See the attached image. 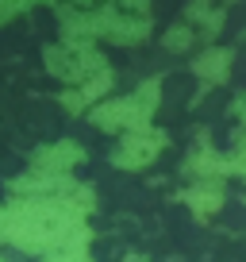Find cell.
Returning a JSON list of instances; mask_svg holds the SVG:
<instances>
[{
    "label": "cell",
    "mask_w": 246,
    "mask_h": 262,
    "mask_svg": "<svg viewBox=\"0 0 246 262\" xmlns=\"http://www.w3.org/2000/svg\"><path fill=\"white\" fill-rule=\"evenodd\" d=\"M108 89H112V70H108V74H100V77H92V81H85V85L66 89V93H62V104H66V112H85V108L96 104Z\"/></svg>",
    "instance_id": "obj_5"
},
{
    "label": "cell",
    "mask_w": 246,
    "mask_h": 262,
    "mask_svg": "<svg viewBox=\"0 0 246 262\" xmlns=\"http://www.w3.org/2000/svg\"><path fill=\"white\" fill-rule=\"evenodd\" d=\"M81 158H85V150L77 147V143H69V139L46 143V147H39L31 155V170H39V173H69Z\"/></svg>",
    "instance_id": "obj_4"
},
{
    "label": "cell",
    "mask_w": 246,
    "mask_h": 262,
    "mask_svg": "<svg viewBox=\"0 0 246 262\" xmlns=\"http://www.w3.org/2000/svg\"><path fill=\"white\" fill-rule=\"evenodd\" d=\"M46 70L58 81H66L69 89H73V85H85V81H92V77L108 74L112 66L100 58V50L92 47L89 39H66V42H58V47L46 50Z\"/></svg>",
    "instance_id": "obj_2"
},
{
    "label": "cell",
    "mask_w": 246,
    "mask_h": 262,
    "mask_svg": "<svg viewBox=\"0 0 246 262\" xmlns=\"http://www.w3.org/2000/svg\"><path fill=\"white\" fill-rule=\"evenodd\" d=\"M162 147H165V131H158V127L146 123V127L123 131L115 150H112V162L119 166V170H142V166H150L162 155Z\"/></svg>",
    "instance_id": "obj_3"
},
{
    "label": "cell",
    "mask_w": 246,
    "mask_h": 262,
    "mask_svg": "<svg viewBox=\"0 0 246 262\" xmlns=\"http://www.w3.org/2000/svg\"><path fill=\"white\" fill-rule=\"evenodd\" d=\"M219 201H223V185H219L215 178H200L196 185L189 189V205L196 208L200 216L212 212V208H219Z\"/></svg>",
    "instance_id": "obj_6"
},
{
    "label": "cell",
    "mask_w": 246,
    "mask_h": 262,
    "mask_svg": "<svg viewBox=\"0 0 246 262\" xmlns=\"http://www.w3.org/2000/svg\"><path fill=\"white\" fill-rule=\"evenodd\" d=\"M158 97H162V85L158 81H146L139 85L135 93L127 97H115V100H104L89 112V120L96 123L100 131H112V135H123V131H135V127H146L150 116L158 108Z\"/></svg>",
    "instance_id": "obj_1"
},
{
    "label": "cell",
    "mask_w": 246,
    "mask_h": 262,
    "mask_svg": "<svg viewBox=\"0 0 246 262\" xmlns=\"http://www.w3.org/2000/svg\"><path fill=\"white\" fill-rule=\"evenodd\" d=\"M35 0H0V19H12V16H19L23 8H31Z\"/></svg>",
    "instance_id": "obj_8"
},
{
    "label": "cell",
    "mask_w": 246,
    "mask_h": 262,
    "mask_svg": "<svg viewBox=\"0 0 246 262\" xmlns=\"http://www.w3.org/2000/svg\"><path fill=\"white\" fill-rule=\"evenodd\" d=\"M227 66H231V54L212 47L204 58H196V74L204 77V81H223V77H227Z\"/></svg>",
    "instance_id": "obj_7"
}]
</instances>
